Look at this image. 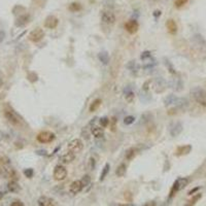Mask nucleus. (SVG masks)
I'll use <instances>...</instances> for the list:
<instances>
[{"instance_id":"f257e3e1","label":"nucleus","mask_w":206,"mask_h":206,"mask_svg":"<svg viewBox=\"0 0 206 206\" xmlns=\"http://www.w3.org/2000/svg\"><path fill=\"white\" fill-rule=\"evenodd\" d=\"M191 95L198 103L206 106V92L200 87H194L191 89Z\"/></svg>"},{"instance_id":"f03ea898","label":"nucleus","mask_w":206,"mask_h":206,"mask_svg":"<svg viewBox=\"0 0 206 206\" xmlns=\"http://www.w3.org/2000/svg\"><path fill=\"white\" fill-rule=\"evenodd\" d=\"M4 117H5V119L12 125V126H15V127H20V126H22V124H23L22 119H21L11 108L5 109Z\"/></svg>"},{"instance_id":"7ed1b4c3","label":"nucleus","mask_w":206,"mask_h":206,"mask_svg":"<svg viewBox=\"0 0 206 206\" xmlns=\"http://www.w3.org/2000/svg\"><path fill=\"white\" fill-rule=\"evenodd\" d=\"M55 138H56V135L51 131H41L36 136L37 141L40 143H50L54 141Z\"/></svg>"},{"instance_id":"20e7f679","label":"nucleus","mask_w":206,"mask_h":206,"mask_svg":"<svg viewBox=\"0 0 206 206\" xmlns=\"http://www.w3.org/2000/svg\"><path fill=\"white\" fill-rule=\"evenodd\" d=\"M188 184H189L188 178H178V179H176L175 182H174V184H173L172 189H171V191H170V198H172L173 196L175 195V193L178 192L179 190L186 188Z\"/></svg>"},{"instance_id":"39448f33","label":"nucleus","mask_w":206,"mask_h":206,"mask_svg":"<svg viewBox=\"0 0 206 206\" xmlns=\"http://www.w3.org/2000/svg\"><path fill=\"white\" fill-rule=\"evenodd\" d=\"M53 176L58 181L64 180L67 177V170H66V168L64 166L57 165L54 169V172H53Z\"/></svg>"},{"instance_id":"423d86ee","label":"nucleus","mask_w":206,"mask_h":206,"mask_svg":"<svg viewBox=\"0 0 206 206\" xmlns=\"http://www.w3.org/2000/svg\"><path fill=\"white\" fill-rule=\"evenodd\" d=\"M83 148H84V143L80 139H73L68 144V151L74 153L75 155L82 152Z\"/></svg>"},{"instance_id":"0eeeda50","label":"nucleus","mask_w":206,"mask_h":206,"mask_svg":"<svg viewBox=\"0 0 206 206\" xmlns=\"http://www.w3.org/2000/svg\"><path fill=\"white\" fill-rule=\"evenodd\" d=\"M101 20L106 25H113L116 22V16L109 10H103L101 11Z\"/></svg>"},{"instance_id":"6e6552de","label":"nucleus","mask_w":206,"mask_h":206,"mask_svg":"<svg viewBox=\"0 0 206 206\" xmlns=\"http://www.w3.org/2000/svg\"><path fill=\"white\" fill-rule=\"evenodd\" d=\"M43 37H44V32H43V30L40 29V28H36V29H34L33 31L30 32L28 38H29V40L32 41V42H38Z\"/></svg>"},{"instance_id":"1a4fd4ad","label":"nucleus","mask_w":206,"mask_h":206,"mask_svg":"<svg viewBox=\"0 0 206 206\" xmlns=\"http://www.w3.org/2000/svg\"><path fill=\"white\" fill-rule=\"evenodd\" d=\"M125 29H126V31L127 32H129L130 34H134V33H136V32L138 31V29H139V25H138V23L136 22L135 20H130V21H128L126 24H125Z\"/></svg>"},{"instance_id":"9d476101","label":"nucleus","mask_w":206,"mask_h":206,"mask_svg":"<svg viewBox=\"0 0 206 206\" xmlns=\"http://www.w3.org/2000/svg\"><path fill=\"white\" fill-rule=\"evenodd\" d=\"M83 189H84V184H83L82 180H74L69 186V192L72 195H76L79 192H82Z\"/></svg>"},{"instance_id":"9b49d317","label":"nucleus","mask_w":206,"mask_h":206,"mask_svg":"<svg viewBox=\"0 0 206 206\" xmlns=\"http://www.w3.org/2000/svg\"><path fill=\"white\" fill-rule=\"evenodd\" d=\"M59 24V20L55 16H49L46 17L44 21V27L48 29H55Z\"/></svg>"},{"instance_id":"f8f14e48","label":"nucleus","mask_w":206,"mask_h":206,"mask_svg":"<svg viewBox=\"0 0 206 206\" xmlns=\"http://www.w3.org/2000/svg\"><path fill=\"white\" fill-rule=\"evenodd\" d=\"M182 129H184L182 124H181L180 122H176L170 128V134H171V136H173V137H176V136H178L179 134L182 132Z\"/></svg>"},{"instance_id":"ddd939ff","label":"nucleus","mask_w":206,"mask_h":206,"mask_svg":"<svg viewBox=\"0 0 206 206\" xmlns=\"http://www.w3.org/2000/svg\"><path fill=\"white\" fill-rule=\"evenodd\" d=\"M37 204L40 206H52V205H55V201L50 197L41 196L38 199V201H37Z\"/></svg>"},{"instance_id":"4468645a","label":"nucleus","mask_w":206,"mask_h":206,"mask_svg":"<svg viewBox=\"0 0 206 206\" xmlns=\"http://www.w3.org/2000/svg\"><path fill=\"white\" fill-rule=\"evenodd\" d=\"M74 158H75L74 153L68 151L66 154H64L63 156L61 157V161H62V163H64V164H68V163H71V162L74 160Z\"/></svg>"},{"instance_id":"2eb2a0df","label":"nucleus","mask_w":206,"mask_h":206,"mask_svg":"<svg viewBox=\"0 0 206 206\" xmlns=\"http://www.w3.org/2000/svg\"><path fill=\"white\" fill-rule=\"evenodd\" d=\"M191 151H192V146L191 145H184V146L177 147L175 155L176 156H184V155H188Z\"/></svg>"},{"instance_id":"dca6fc26","label":"nucleus","mask_w":206,"mask_h":206,"mask_svg":"<svg viewBox=\"0 0 206 206\" xmlns=\"http://www.w3.org/2000/svg\"><path fill=\"white\" fill-rule=\"evenodd\" d=\"M175 106L179 109H186L189 106V100L186 98H177L175 101Z\"/></svg>"},{"instance_id":"f3484780","label":"nucleus","mask_w":206,"mask_h":206,"mask_svg":"<svg viewBox=\"0 0 206 206\" xmlns=\"http://www.w3.org/2000/svg\"><path fill=\"white\" fill-rule=\"evenodd\" d=\"M166 27L170 34H175L177 32V25L173 20H168L166 22Z\"/></svg>"},{"instance_id":"a211bd4d","label":"nucleus","mask_w":206,"mask_h":206,"mask_svg":"<svg viewBox=\"0 0 206 206\" xmlns=\"http://www.w3.org/2000/svg\"><path fill=\"white\" fill-rule=\"evenodd\" d=\"M92 134H93V136L96 137V138H101V137L104 136V130L101 127L94 126V127H92Z\"/></svg>"},{"instance_id":"6ab92c4d","label":"nucleus","mask_w":206,"mask_h":206,"mask_svg":"<svg viewBox=\"0 0 206 206\" xmlns=\"http://www.w3.org/2000/svg\"><path fill=\"white\" fill-rule=\"evenodd\" d=\"M7 189H8V191H9V192H11V193H18L19 191L21 190L19 184L17 182V181H15V180H10V181H9L8 184H7Z\"/></svg>"},{"instance_id":"aec40b11","label":"nucleus","mask_w":206,"mask_h":206,"mask_svg":"<svg viewBox=\"0 0 206 206\" xmlns=\"http://www.w3.org/2000/svg\"><path fill=\"white\" fill-rule=\"evenodd\" d=\"M98 59H99V61L101 62L102 64H104V65H106V64H108L109 62V55L107 52H100L99 54H98Z\"/></svg>"},{"instance_id":"412c9836","label":"nucleus","mask_w":206,"mask_h":206,"mask_svg":"<svg viewBox=\"0 0 206 206\" xmlns=\"http://www.w3.org/2000/svg\"><path fill=\"white\" fill-rule=\"evenodd\" d=\"M29 21V16L28 15H24V16H21L20 18H18L16 22V26L18 27H22V26H25L26 24L28 23Z\"/></svg>"},{"instance_id":"4be33fe9","label":"nucleus","mask_w":206,"mask_h":206,"mask_svg":"<svg viewBox=\"0 0 206 206\" xmlns=\"http://www.w3.org/2000/svg\"><path fill=\"white\" fill-rule=\"evenodd\" d=\"M136 154H137V150H136V148H134V147H131V148H129V150L126 151L125 158L127 159V160H129V161H131L132 159L135 158Z\"/></svg>"},{"instance_id":"5701e85b","label":"nucleus","mask_w":206,"mask_h":206,"mask_svg":"<svg viewBox=\"0 0 206 206\" xmlns=\"http://www.w3.org/2000/svg\"><path fill=\"white\" fill-rule=\"evenodd\" d=\"M126 169H127V167H126V165H125L124 163L120 164V165L118 166V168H117L116 170V174L118 177H123L125 175V173H126Z\"/></svg>"},{"instance_id":"b1692460","label":"nucleus","mask_w":206,"mask_h":206,"mask_svg":"<svg viewBox=\"0 0 206 206\" xmlns=\"http://www.w3.org/2000/svg\"><path fill=\"white\" fill-rule=\"evenodd\" d=\"M101 103H102L101 99H96V100H94L93 103H92V104L90 105V111H91V112H94V111L97 110V109L100 107V105H101Z\"/></svg>"},{"instance_id":"393cba45","label":"nucleus","mask_w":206,"mask_h":206,"mask_svg":"<svg viewBox=\"0 0 206 206\" xmlns=\"http://www.w3.org/2000/svg\"><path fill=\"white\" fill-rule=\"evenodd\" d=\"M125 98H126V101L129 102V103H132L134 101V98H135V95L132 92L131 90H125Z\"/></svg>"},{"instance_id":"a878e982","label":"nucleus","mask_w":206,"mask_h":206,"mask_svg":"<svg viewBox=\"0 0 206 206\" xmlns=\"http://www.w3.org/2000/svg\"><path fill=\"white\" fill-rule=\"evenodd\" d=\"M109 169H110V165H109L108 163H106L105 164V166L103 167V169H102V172H101V174H100V180H103V179L106 177V175H107V173L109 172Z\"/></svg>"},{"instance_id":"bb28decb","label":"nucleus","mask_w":206,"mask_h":206,"mask_svg":"<svg viewBox=\"0 0 206 206\" xmlns=\"http://www.w3.org/2000/svg\"><path fill=\"white\" fill-rule=\"evenodd\" d=\"M69 10L70 11H73V12H75V11H79L80 9H82V5L79 4V3L77 2H72L70 5H69Z\"/></svg>"},{"instance_id":"cd10ccee","label":"nucleus","mask_w":206,"mask_h":206,"mask_svg":"<svg viewBox=\"0 0 206 206\" xmlns=\"http://www.w3.org/2000/svg\"><path fill=\"white\" fill-rule=\"evenodd\" d=\"M177 97L174 95H170L169 97H167L165 99V104L166 105H170V104H174L175 101H176Z\"/></svg>"},{"instance_id":"c85d7f7f","label":"nucleus","mask_w":206,"mask_h":206,"mask_svg":"<svg viewBox=\"0 0 206 206\" xmlns=\"http://www.w3.org/2000/svg\"><path fill=\"white\" fill-rule=\"evenodd\" d=\"M135 122V118L132 116H128L124 119V124L125 125H132L133 123Z\"/></svg>"},{"instance_id":"c756f323","label":"nucleus","mask_w":206,"mask_h":206,"mask_svg":"<svg viewBox=\"0 0 206 206\" xmlns=\"http://www.w3.org/2000/svg\"><path fill=\"white\" fill-rule=\"evenodd\" d=\"M109 122H110V121H109V119H107V118L100 119V125H101L102 128H106L107 126H108Z\"/></svg>"},{"instance_id":"7c9ffc66","label":"nucleus","mask_w":206,"mask_h":206,"mask_svg":"<svg viewBox=\"0 0 206 206\" xmlns=\"http://www.w3.org/2000/svg\"><path fill=\"white\" fill-rule=\"evenodd\" d=\"M82 182H83V184H84V188L85 187H87V186H89L90 182H91V177L89 176V175H85V176L83 177V179H82Z\"/></svg>"},{"instance_id":"2f4dec72","label":"nucleus","mask_w":206,"mask_h":206,"mask_svg":"<svg viewBox=\"0 0 206 206\" xmlns=\"http://www.w3.org/2000/svg\"><path fill=\"white\" fill-rule=\"evenodd\" d=\"M24 174H25L26 177H28V178H31V177L33 176V174H34L33 169H31V168L25 169V170H24Z\"/></svg>"},{"instance_id":"473e14b6","label":"nucleus","mask_w":206,"mask_h":206,"mask_svg":"<svg viewBox=\"0 0 206 206\" xmlns=\"http://www.w3.org/2000/svg\"><path fill=\"white\" fill-rule=\"evenodd\" d=\"M187 2H188V0H175V6L179 8V7L187 4Z\"/></svg>"},{"instance_id":"72a5a7b5","label":"nucleus","mask_w":206,"mask_h":206,"mask_svg":"<svg viewBox=\"0 0 206 206\" xmlns=\"http://www.w3.org/2000/svg\"><path fill=\"white\" fill-rule=\"evenodd\" d=\"M194 40H198V42H199V43L201 42L202 45L205 44V41H204L203 37H202L201 35H199V34H197V35H195V36H194Z\"/></svg>"},{"instance_id":"f704fd0d","label":"nucleus","mask_w":206,"mask_h":206,"mask_svg":"<svg viewBox=\"0 0 206 206\" xmlns=\"http://www.w3.org/2000/svg\"><path fill=\"white\" fill-rule=\"evenodd\" d=\"M11 206H24V203H23L21 200H15L12 203H10Z\"/></svg>"},{"instance_id":"c9c22d12","label":"nucleus","mask_w":206,"mask_h":206,"mask_svg":"<svg viewBox=\"0 0 206 206\" xmlns=\"http://www.w3.org/2000/svg\"><path fill=\"white\" fill-rule=\"evenodd\" d=\"M200 198H201V194H197V195H196L195 196V197H194V198H193V199L192 200H191V204H195L196 203V202H197L198 201V200H199L200 199Z\"/></svg>"},{"instance_id":"e433bc0d","label":"nucleus","mask_w":206,"mask_h":206,"mask_svg":"<svg viewBox=\"0 0 206 206\" xmlns=\"http://www.w3.org/2000/svg\"><path fill=\"white\" fill-rule=\"evenodd\" d=\"M140 58H141L142 60H145V59H147V58H151V53H150V52H144V53H142V55H141Z\"/></svg>"},{"instance_id":"4c0bfd02","label":"nucleus","mask_w":206,"mask_h":206,"mask_svg":"<svg viewBox=\"0 0 206 206\" xmlns=\"http://www.w3.org/2000/svg\"><path fill=\"white\" fill-rule=\"evenodd\" d=\"M3 83H4V75H3L2 71H0V89L2 88Z\"/></svg>"},{"instance_id":"58836bf2","label":"nucleus","mask_w":206,"mask_h":206,"mask_svg":"<svg viewBox=\"0 0 206 206\" xmlns=\"http://www.w3.org/2000/svg\"><path fill=\"white\" fill-rule=\"evenodd\" d=\"M5 38V32L3 30H0V43L2 42Z\"/></svg>"},{"instance_id":"ea45409f","label":"nucleus","mask_w":206,"mask_h":206,"mask_svg":"<svg viewBox=\"0 0 206 206\" xmlns=\"http://www.w3.org/2000/svg\"><path fill=\"white\" fill-rule=\"evenodd\" d=\"M125 199L127 200V201H131V200H132L131 193H125Z\"/></svg>"},{"instance_id":"a19ab883","label":"nucleus","mask_w":206,"mask_h":206,"mask_svg":"<svg viewBox=\"0 0 206 206\" xmlns=\"http://www.w3.org/2000/svg\"><path fill=\"white\" fill-rule=\"evenodd\" d=\"M94 166H95V160H94L93 158H91L90 159V168L91 169H93Z\"/></svg>"},{"instance_id":"79ce46f5","label":"nucleus","mask_w":206,"mask_h":206,"mask_svg":"<svg viewBox=\"0 0 206 206\" xmlns=\"http://www.w3.org/2000/svg\"><path fill=\"white\" fill-rule=\"evenodd\" d=\"M160 15H161V11H160V10H156L154 12V16L155 17H158V16H160Z\"/></svg>"},{"instance_id":"37998d69","label":"nucleus","mask_w":206,"mask_h":206,"mask_svg":"<svg viewBox=\"0 0 206 206\" xmlns=\"http://www.w3.org/2000/svg\"><path fill=\"white\" fill-rule=\"evenodd\" d=\"M198 190H199V188H196V189H194V190H192V191H191V192L189 193V194H190V195H192V194H194V193H195V192H197Z\"/></svg>"},{"instance_id":"c03bdc74","label":"nucleus","mask_w":206,"mask_h":206,"mask_svg":"<svg viewBox=\"0 0 206 206\" xmlns=\"http://www.w3.org/2000/svg\"><path fill=\"white\" fill-rule=\"evenodd\" d=\"M37 154H38V155H45V154H46V152H45V151H38V152H37Z\"/></svg>"},{"instance_id":"a18cd8bd","label":"nucleus","mask_w":206,"mask_h":206,"mask_svg":"<svg viewBox=\"0 0 206 206\" xmlns=\"http://www.w3.org/2000/svg\"><path fill=\"white\" fill-rule=\"evenodd\" d=\"M2 197H3V193L0 191V199H2Z\"/></svg>"},{"instance_id":"49530a36","label":"nucleus","mask_w":206,"mask_h":206,"mask_svg":"<svg viewBox=\"0 0 206 206\" xmlns=\"http://www.w3.org/2000/svg\"><path fill=\"white\" fill-rule=\"evenodd\" d=\"M205 107H206V106H205Z\"/></svg>"}]
</instances>
